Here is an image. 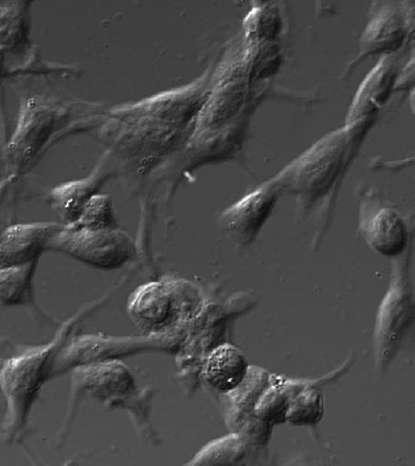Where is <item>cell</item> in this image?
Masks as SVG:
<instances>
[{
	"label": "cell",
	"instance_id": "1",
	"mask_svg": "<svg viewBox=\"0 0 415 466\" xmlns=\"http://www.w3.org/2000/svg\"><path fill=\"white\" fill-rule=\"evenodd\" d=\"M210 88L207 78L116 109L103 127L104 141L136 160H157L195 135Z\"/></svg>",
	"mask_w": 415,
	"mask_h": 466
},
{
	"label": "cell",
	"instance_id": "2",
	"mask_svg": "<svg viewBox=\"0 0 415 466\" xmlns=\"http://www.w3.org/2000/svg\"><path fill=\"white\" fill-rule=\"evenodd\" d=\"M370 127L372 124L345 126L322 137L275 177L283 192L295 195L307 210L319 204L329 210L355 150Z\"/></svg>",
	"mask_w": 415,
	"mask_h": 466
},
{
	"label": "cell",
	"instance_id": "3",
	"mask_svg": "<svg viewBox=\"0 0 415 466\" xmlns=\"http://www.w3.org/2000/svg\"><path fill=\"white\" fill-rule=\"evenodd\" d=\"M96 307L95 304L91 309H85L67 320L52 343L25 350L14 358L3 360L0 385L7 402L2 430L5 443L11 441L17 433L23 431L41 388L52 380L53 365L59 350L73 335L79 320L85 319Z\"/></svg>",
	"mask_w": 415,
	"mask_h": 466
},
{
	"label": "cell",
	"instance_id": "4",
	"mask_svg": "<svg viewBox=\"0 0 415 466\" xmlns=\"http://www.w3.org/2000/svg\"><path fill=\"white\" fill-rule=\"evenodd\" d=\"M409 248L392 260L390 287L376 313L373 331V359L379 372H385L399 355L415 325V299L410 281Z\"/></svg>",
	"mask_w": 415,
	"mask_h": 466
},
{
	"label": "cell",
	"instance_id": "5",
	"mask_svg": "<svg viewBox=\"0 0 415 466\" xmlns=\"http://www.w3.org/2000/svg\"><path fill=\"white\" fill-rule=\"evenodd\" d=\"M71 108L53 97L34 96L20 108L17 127L5 150V171L10 177L24 174L46 150L50 139L69 129Z\"/></svg>",
	"mask_w": 415,
	"mask_h": 466
},
{
	"label": "cell",
	"instance_id": "6",
	"mask_svg": "<svg viewBox=\"0 0 415 466\" xmlns=\"http://www.w3.org/2000/svg\"><path fill=\"white\" fill-rule=\"evenodd\" d=\"M177 338L170 334L145 337H104V335H71L59 350L52 379L81 365L121 360L145 352L174 351Z\"/></svg>",
	"mask_w": 415,
	"mask_h": 466
},
{
	"label": "cell",
	"instance_id": "7",
	"mask_svg": "<svg viewBox=\"0 0 415 466\" xmlns=\"http://www.w3.org/2000/svg\"><path fill=\"white\" fill-rule=\"evenodd\" d=\"M47 250L64 252L71 258L102 269H117L137 257L135 240L120 228H94L65 225L50 240Z\"/></svg>",
	"mask_w": 415,
	"mask_h": 466
},
{
	"label": "cell",
	"instance_id": "8",
	"mask_svg": "<svg viewBox=\"0 0 415 466\" xmlns=\"http://www.w3.org/2000/svg\"><path fill=\"white\" fill-rule=\"evenodd\" d=\"M135 377L120 360L102 361L81 365L71 370L69 409L62 433L69 432V426L76 417L83 397L103 403L106 408H121L124 400L137 393Z\"/></svg>",
	"mask_w": 415,
	"mask_h": 466
},
{
	"label": "cell",
	"instance_id": "9",
	"mask_svg": "<svg viewBox=\"0 0 415 466\" xmlns=\"http://www.w3.org/2000/svg\"><path fill=\"white\" fill-rule=\"evenodd\" d=\"M197 299V288L186 281H151L130 295L127 313L145 335L163 334L179 319L183 308Z\"/></svg>",
	"mask_w": 415,
	"mask_h": 466
},
{
	"label": "cell",
	"instance_id": "10",
	"mask_svg": "<svg viewBox=\"0 0 415 466\" xmlns=\"http://www.w3.org/2000/svg\"><path fill=\"white\" fill-rule=\"evenodd\" d=\"M409 44V26L404 5L375 2L370 5L369 20L359 38V53L345 71L349 76L366 59L396 56Z\"/></svg>",
	"mask_w": 415,
	"mask_h": 466
},
{
	"label": "cell",
	"instance_id": "11",
	"mask_svg": "<svg viewBox=\"0 0 415 466\" xmlns=\"http://www.w3.org/2000/svg\"><path fill=\"white\" fill-rule=\"evenodd\" d=\"M250 83L248 61L231 66L218 85L210 88L207 102L198 116L195 136L209 138L227 129L241 111Z\"/></svg>",
	"mask_w": 415,
	"mask_h": 466
},
{
	"label": "cell",
	"instance_id": "12",
	"mask_svg": "<svg viewBox=\"0 0 415 466\" xmlns=\"http://www.w3.org/2000/svg\"><path fill=\"white\" fill-rule=\"evenodd\" d=\"M281 194L283 189L277 179L262 184L222 213L219 217L222 231L236 245L248 248L268 221Z\"/></svg>",
	"mask_w": 415,
	"mask_h": 466
},
{
	"label": "cell",
	"instance_id": "13",
	"mask_svg": "<svg viewBox=\"0 0 415 466\" xmlns=\"http://www.w3.org/2000/svg\"><path fill=\"white\" fill-rule=\"evenodd\" d=\"M359 233L369 248L393 260L410 248V231L404 217L390 205L366 198L360 205Z\"/></svg>",
	"mask_w": 415,
	"mask_h": 466
},
{
	"label": "cell",
	"instance_id": "14",
	"mask_svg": "<svg viewBox=\"0 0 415 466\" xmlns=\"http://www.w3.org/2000/svg\"><path fill=\"white\" fill-rule=\"evenodd\" d=\"M401 68L397 55L379 59L359 86L347 112L346 127L375 123L376 116L384 108L393 92H396Z\"/></svg>",
	"mask_w": 415,
	"mask_h": 466
},
{
	"label": "cell",
	"instance_id": "15",
	"mask_svg": "<svg viewBox=\"0 0 415 466\" xmlns=\"http://www.w3.org/2000/svg\"><path fill=\"white\" fill-rule=\"evenodd\" d=\"M271 375L262 368L250 367L245 381L230 393L224 394L227 426L231 432L241 433L251 444H266L268 441L269 433L255 421L253 410Z\"/></svg>",
	"mask_w": 415,
	"mask_h": 466
},
{
	"label": "cell",
	"instance_id": "16",
	"mask_svg": "<svg viewBox=\"0 0 415 466\" xmlns=\"http://www.w3.org/2000/svg\"><path fill=\"white\" fill-rule=\"evenodd\" d=\"M64 228V224L55 222H35L8 227L3 231L0 242L2 268L37 262L41 252L47 250L50 240Z\"/></svg>",
	"mask_w": 415,
	"mask_h": 466
},
{
	"label": "cell",
	"instance_id": "17",
	"mask_svg": "<svg viewBox=\"0 0 415 466\" xmlns=\"http://www.w3.org/2000/svg\"><path fill=\"white\" fill-rule=\"evenodd\" d=\"M111 177L106 163L102 162L93 174L76 182L61 184L50 191L49 204L62 219L64 225L78 221L88 201L97 195L103 184Z\"/></svg>",
	"mask_w": 415,
	"mask_h": 466
},
{
	"label": "cell",
	"instance_id": "18",
	"mask_svg": "<svg viewBox=\"0 0 415 466\" xmlns=\"http://www.w3.org/2000/svg\"><path fill=\"white\" fill-rule=\"evenodd\" d=\"M250 372L248 359L236 346L219 344L207 356L201 377L210 388L228 394L239 387Z\"/></svg>",
	"mask_w": 415,
	"mask_h": 466
},
{
	"label": "cell",
	"instance_id": "19",
	"mask_svg": "<svg viewBox=\"0 0 415 466\" xmlns=\"http://www.w3.org/2000/svg\"><path fill=\"white\" fill-rule=\"evenodd\" d=\"M305 385L307 381H296V380L286 379L272 373L269 381L260 391L255 402L253 410L255 421L268 433L271 432L272 427L287 423V412H288L290 402Z\"/></svg>",
	"mask_w": 415,
	"mask_h": 466
},
{
	"label": "cell",
	"instance_id": "20",
	"mask_svg": "<svg viewBox=\"0 0 415 466\" xmlns=\"http://www.w3.org/2000/svg\"><path fill=\"white\" fill-rule=\"evenodd\" d=\"M24 2H3L2 5V52L3 58L24 56L28 46V24Z\"/></svg>",
	"mask_w": 415,
	"mask_h": 466
},
{
	"label": "cell",
	"instance_id": "21",
	"mask_svg": "<svg viewBox=\"0 0 415 466\" xmlns=\"http://www.w3.org/2000/svg\"><path fill=\"white\" fill-rule=\"evenodd\" d=\"M35 264L7 267L0 272V299L3 307H28L34 304L32 280H34Z\"/></svg>",
	"mask_w": 415,
	"mask_h": 466
},
{
	"label": "cell",
	"instance_id": "22",
	"mask_svg": "<svg viewBox=\"0 0 415 466\" xmlns=\"http://www.w3.org/2000/svg\"><path fill=\"white\" fill-rule=\"evenodd\" d=\"M243 29L251 46L275 43L283 29V19L278 5L268 3L255 5L243 20Z\"/></svg>",
	"mask_w": 415,
	"mask_h": 466
},
{
	"label": "cell",
	"instance_id": "23",
	"mask_svg": "<svg viewBox=\"0 0 415 466\" xmlns=\"http://www.w3.org/2000/svg\"><path fill=\"white\" fill-rule=\"evenodd\" d=\"M250 441L241 433L230 435L210 441L197 453L188 465H231L238 464L248 456Z\"/></svg>",
	"mask_w": 415,
	"mask_h": 466
},
{
	"label": "cell",
	"instance_id": "24",
	"mask_svg": "<svg viewBox=\"0 0 415 466\" xmlns=\"http://www.w3.org/2000/svg\"><path fill=\"white\" fill-rule=\"evenodd\" d=\"M323 406L321 389L317 387L316 381H308L293 397L287 412V423L296 427L317 426L323 418Z\"/></svg>",
	"mask_w": 415,
	"mask_h": 466
},
{
	"label": "cell",
	"instance_id": "25",
	"mask_svg": "<svg viewBox=\"0 0 415 466\" xmlns=\"http://www.w3.org/2000/svg\"><path fill=\"white\" fill-rule=\"evenodd\" d=\"M74 225L81 228H118L117 219H116L114 207H112L111 196L97 194L95 195L85 209H83L78 221Z\"/></svg>",
	"mask_w": 415,
	"mask_h": 466
},
{
	"label": "cell",
	"instance_id": "26",
	"mask_svg": "<svg viewBox=\"0 0 415 466\" xmlns=\"http://www.w3.org/2000/svg\"><path fill=\"white\" fill-rule=\"evenodd\" d=\"M156 390L153 388H145L137 390L127 400H124L121 408L127 409L135 420L136 429L139 433H147L151 435V400H153Z\"/></svg>",
	"mask_w": 415,
	"mask_h": 466
},
{
	"label": "cell",
	"instance_id": "27",
	"mask_svg": "<svg viewBox=\"0 0 415 466\" xmlns=\"http://www.w3.org/2000/svg\"><path fill=\"white\" fill-rule=\"evenodd\" d=\"M413 87H415V55L406 62L401 71H400L396 92H409Z\"/></svg>",
	"mask_w": 415,
	"mask_h": 466
},
{
	"label": "cell",
	"instance_id": "28",
	"mask_svg": "<svg viewBox=\"0 0 415 466\" xmlns=\"http://www.w3.org/2000/svg\"><path fill=\"white\" fill-rule=\"evenodd\" d=\"M415 166V156L408 157V158L397 159V160H384L375 159L372 163L373 170H388L393 172H399L406 170L409 167H414Z\"/></svg>",
	"mask_w": 415,
	"mask_h": 466
},
{
	"label": "cell",
	"instance_id": "29",
	"mask_svg": "<svg viewBox=\"0 0 415 466\" xmlns=\"http://www.w3.org/2000/svg\"><path fill=\"white\" fill-rule=\"evenodd\" d=\"M408 20L409 26V44L415 50V2H402Z\"/></svg>",
	"mask_w": 415,
	"mask_h": 466
},
{
	"label": "cell",
	"instance_id": "30",
	"mask_svg": "<svg viewBox=\"0 0 415 466\" xmlns=\"http://www.w3.org/2000/svg\"><path fill=\"white\" fill-rule=\"evenodd\" d=\"M409 103H410L411 112H413L415 118V87L409 91Z\"/></svg>",
	"mask_w": 415,
	"mask_h": 466
}]
</instances>
